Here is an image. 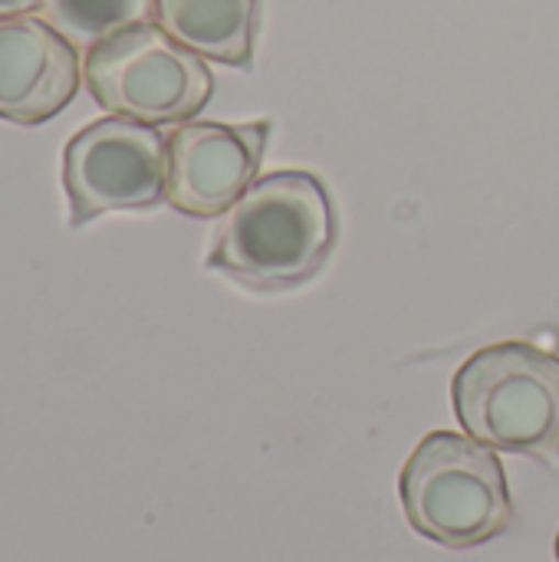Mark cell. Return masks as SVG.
<instances>
[{
  "label": "cell",
  "mask_w": 559,
  "mask_h": 562,
  "mask_svg": "<svg viewBox=\"0 0 559 562\" xmlns=\"http://www.w3.org/2000/svg\"><path fill=\"white\" fill-rule=\"evenodd\" d=\"M264 0H152V20L201 59L250 69Z\"/></svg>",
  "instance_id": "obj_8"
},
{
  "label": "cell",
  "mask_w": 559,
  "mask_h": 562,
  "mask_svg": "<svg viewBox=\"0 0 559 562\" xmlns=\"http://www.w3.org/2000/svg\"><path fill=\"white\" fill-rule=\"evenodd\" d=\"M168 135L125 115L79 128L63 151L69 224L82 227L109 211H138L165 201Z\"/></svg>",
  "instance_id": "obj_5"
},
{
  "label": "cell",
  "mask_w": 559,
  "mask_h": 562,
  "mask_svg": "<svg viewBox=\"0 0 559 562\" xmlns=\"http://www.w3.org/2000/svg\"><path fill=\"white\" fill-rule=\"evenodd\" d=\"M557 562H559V533H557Z\"/></svg>",
  "instance_id": "obj_11"
},
{
  "label": "cell",
  "mask_w": 559,
  "mask_h": 562,
  "mask_svg": "<svg viewBox=\"0 0 559 562\" xmlns=\"http://www.w3.org/2000/svg\"><path fill=\"white\" fill-rule=\"evenodd\" d=\"M82 79L105 112L145 125L191 122L214 95L208 63L171 40L155 20L92 46L82 63Z\"/></svg>",
  "instance_id": "obj_4"
},
{
  "label": "cell",
  "mask_w": 559,
  "mask_h": 562,
  "mask_svg": "<svg viewBox=\"0 0 559 562\" xmlns=\"http://www.w3.org/2000/svg\"><path fill=\"white\" fill-rule=\"evenodd\" d=\"M468 438L559 468V356L530 342L478 349L451 382Z\"/></svg>",
  "instance_id": "obj_2"
},
{
  "label": "cell",
  "mask_w": 559,
  "mask_h": 562,
  "mask_svg": "<svg viewBox=\"0 0 559 562\" xmlns=\"http://www.w3.org/2000/svg\"><path fill=\"white\" fill-rule=\"evenodd\" d=\"M79 49L43 16L0 20V119L40 125L79 92Z\"/></svg>",
  "instance_id": "obj_7"
},
{
  "label": "cell",
  "mask_w": 559,
  "mask_h": 562,
  "mask_svg": "<svg viewBox=\"0 0 559 562\" xmlns=\"http://www.w3.org/2000/svg\"><path fill=\"white\" fill-rule=\"evenodd\" d=\"M399 494L412 530L448 550H474L501 537L514 520L501 458L458 431H432L412 451Z\"/></svg>",
  "instance_id": "obj_3"
},
{
  "label": "cell",
  "mask_w": 559,
  "mask_h": 562,
  "mask_svg": "<svg viewBox=\"0 0 559 562\" xmlns=\"http://www.w3.org/2000/svg\"><path fill=\"white\" fill-rule=\"evenodd\" d=\"M43 20L76 49L89 53L122 30L148 23L152 0H43Z\"/></svg>",
  "instance_id": "obj_9"
},
{
  "label": "cell",
  "mask_w": 559,
  "mask_h": 562,
  "mask_svg": "<svg viewBox=\"0 0 559 562\" xmlns=\"http://www.w3.org/2000/svg\"><path fill=\"white\" fill-rule=\"evenodd\" d=\"M33 10H43V0H0V20H7V16H26Z\"/></svg>",
  "instance_id": "obj_10"
},
{
  "label": "cell",
  "mask_w": 559,
  "mask_h": 562,
  "mask_svg": "<svg viewBox=\"0 0 559 562\" xmlns=\"http://www.w3.org/2000/svg\"><path fill=\"white\" fill-rule=\"evenodd\" d=\"M270 122H181L168 135L165 201L188 217H224L257 181Z\"/></svg>",
  "instance_id": "obj_6"
},
{
  "label": "cell",
  "mask_w": 559,
  "mask_h": 562,
  "mask_svg": "<svg viewBox=\"0 0 559 562\" xmlns=\"http://www.w3.org/2000/svg\"><path fill=\"white\" fill-rule=\"evenodd\" d=\"M339 240L333 194L313 171H273L257 178L224 214L208 270L254 293H280L310 283Z\"/></svg>",
  "instance_id": "obj_1"
}]
</instances>
